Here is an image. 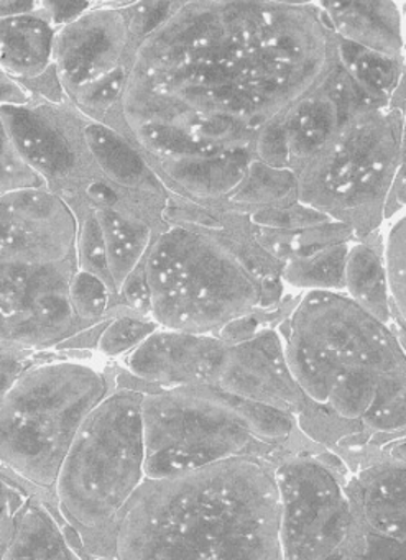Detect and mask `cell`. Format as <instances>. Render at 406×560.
I'll use <instances>...</instances> for the list:
<instances>
[{
    "label": "cell",
    "mask_w": 406,
    "mask_h": 560,
    "mask_svg": "<svg viewBox=\"0 0 406 560\" xmlns=\"http://www.w3.org/2000/svg\"><path fill=\"white\" fill-rule=\"evenodd\" d=\"M117 296H123L124 300H126L127 306L134 310V313L150 317V294L149 287H147L143 261L140 264V267L127 278L126 283L123 284Z\"/></svg>",
    "instance_id": "obj_37"
},
{
    "label": "cell",
    "mask_w": 406,
    "mask_h": 560,
    "mask_svg": "<svg viewBox=\"0 0 406 560\" xmlns=\"http://www.w3.org/2000/svg\"><path fill=\"white\" fill-rule=\"evenodd\" d=\"M232 395L255 399L281 409L300 406L301 389L294 382L280 339L271 330L229 343L216 385Z\"/></svg>",
    "instance_id": "obj_14"
},
{
    "label": "cell",
    "mask_w": 406,
    "mask_h": 560,
    "mask_svg": "<svg viewBox=\"0 0 406 560\" xmlns=\"http://www.w3.org/2000/svg\"><path fill=\"white\" fill-rule=\"evenodd\" d=\"M280 494L283 559H327L343 547L352 511L333 471L313 458H293L275 474Z\"/></svg>",
    "instance_id": "obj_9"
},
{
    "label": "cell",
    "mask_w": 406,
    "mask_h": 560,
    "mask_svg": "<svg viewBox=\"0 0 406 560\" xmlns=\"http://www.w3.org/2000/svg\"><path fill=\"white\" fill-rule=\"evenodd\" d=\"M47 15L54 24H68L90 9V0H45Z\"/></svg>",
    "instance_id": "obj_39"
},
{
    "label": "cell",
    "mask_w": 406,
    "mask_h": 560,
    "mask_svg": "<svg viewBox=\"0 0 406 560\" xmlns=\"http://www.w3.org/2000/svg\"><path fill=\"white\" fill-rule=\"evenodd\" d=\"M71 304L80 323L96 320L106 313L113 291L94 275L77 270L71 280Z\"/></svg>",
    "instance_id": "obj_31"
},
{
    "label": "cell",
    "mask_w": 406,
    "mask_h": 560,
    "mask_svg": "<svg viewBox=\"0 0 406 560\" xmlns=\"http://www.w3.org/2000/svg\"><path fill=\"white\" fill-rule=\"evenodd\" d=\"M360 501L363 520L373 534L406 542V462L363 475Z\"/></svg>",
    "instance_id": "obj_18"
},
{
    "label": "cell",
    "mask_w": 406,
    "mask_h": 560,
    "mask_svg": "<svg viewBox=\"0 0 406 560\" xmlns=\"http://www.w3.org/2000/svg\"><path fill=\"white\" fill-rule=\"evenodd\" d=\"M27 357L14 349L0 350V402L4 401L9 389L18 382L19 376L28 369Z\"/></svg>",
    "instance_id": "obj_38"
},
{
    "label": "cell",
    "mask_w": 406,
    "mask_h": 560,
    "mask_svg": "<svg viewBox=\"0 0 406 560\" xmlns=\"http://www.w3.org/2000/svg\"><path fill=\"white\" fill-rule=\"evenodd\" d=\"M317 8L337 38L402 58L403 19L395 0H317Z\"/></svg>",
    "instance_id": "obj_15"
},
{
    "label": "cell",
    "mask_w": 406,
    "mask_h": 560,
    "mask_svg": "<svg viewBox=\"0 0 406 560\" xmlns=\"http://www.w3.org/2000/svg\"><path fill=\"white\" fill-rule=\"evenodd\" d=\"M2 559H80L63 527L37 500H25L12 523L11 539Z\"/></svg>",
    "instance_id": "obj_20"
},
{
    "label": "cell",
    "mask_w": 406,
    "mask_h": 560,
    "mask_svg": "<svg viewBox=\"0 0 406 560\" xmlns=\"http://www.w3.org/2000/svg\"><path fill=\"white\" fill-rule=\"evenodd\" d=\"M254 159L257 156L252 150H239L208 159L169 160L163 162V170L182 191L195 198L216 199L231 196Z\"/></svg>",
    "instance_id": "obj_19"
},
{
    "label": "cell",
    "mask_w": 406,
    "mask_h": 560,
    "mask_svg": "<svg viewBox=\"0 0 406 560\" xmlns=\"http://www.w3.org/2000/svg\"><path fill=\"white\" fill-rule=\"evenodd\" d=\"M35 0H0V18L34 12Z\"/></svg>",
    "instance_id": "obj_43"
},
{
    "label": "cell",
    "mask_w": 406,
    "mask_h": 560,
    "mask_svg": "<svg viewBox=\"0 0 406 560\" xmlns=\"http://www.w3.org/2000/svg\"><path fill=\"white\" fill-rule=\"evenodd\" d=\"M78 270L86 271L100 278L113 294H116L113 278H111L109 265H107L106 244H104L103 229L97 219L96 209L88 212L86 218L80 224L77 244Z\"/></svg>",
    "instance_id": "obj_27"
},
{
    "label": "cell",
    "mask_w": 406,
    "mask_h": 560,
    "mask_svg": "<svg viewBox=\"0 0 406 560\" xmlns=\"http://www.w3.org/2000/svg\"><path fill=\"white\" fill-rule=\"evenodd\" d=\"M228 349L229 343L212 334L159 327L124 363L134 378L159 388L216 385Z\"/></svg>",
    "instance_id": "obj_12"
},
{
    "label": "cell",
    "mask_w": 406,
    "mask_h": 560,
    "mask_svg": "<svg viewBox=\"0 0 406 560\" xmlns=\"http://www.w3.org/2000/svg\"><path fill=\"white\" fill-rule=\"evenodd\" d=\"M54 22L48 15L0 18V70L18 78H37L54 60Z\"/></svg>",
    "instance_id": "obj_17"
},
{
    "label": "cell",
    "mask_w": 406,
    "mask_h": 560,
    "mask_svg": "<svg viewBox=\"0 0 406 560\" xmlns=\"http://www.w3.org/2000/svg\"><path fill=\"white\" fill-rule=\"evenodd\" d=\"M349 250L347 241H344L308 257L288 260L285 280L293 287L311 290H340L344 288Z\"/></svg>",
    "instance_id": "obj_26"
},
{
    "label": "cell",
    "mask_w": 406,
    "mask_h": 560,
    "mask_svg": "<svg viewBox=\"0 0 406 560\" xmlns=\"http://www.w3.org/2000/svg\"><path fill=\"white\" fill-rule=\"evenodd\" d=\"M283 350L303 395L339 418L366 421L406 393V355L392 327L334 290L301 300Z\"/></svg>",
    "instance_id": "obj_3"
},
{
    "label": "cell",
    "mask_w": 406,
    "mask_h": 560,
    "mask_svg": "<svg viewBox=\"0 0 406 560\" xmlns=\"http://www.w3.org/2000/svg\"><path fill=\"white\" fill-rule=\"evenodd\" d=\"M9 136L22 159L42 176H65L74 168V153L65 137L22 104H0Z\"/></svg>",
    "instance_id": "obj_16"
},
{
    "label": "cell",
    "mask_w": 406,
    "mask_h": 560,
    "mask_svg": "<svg viewBox=\"0 0 406 560\" xmlns=\"http://www.w3.org/2000/svg\"><path fill=\"white\" fill-rule=\"evenodd\" d=\"M390 211L392 214L396 208L406 206V140L403 139L402 156H399L398 170H396L395 179H393L392 189H390Z\"/></svg>",
    "instance_id": "obj_41"
},
{
    "label": "cell",
    "mask_w": 406,
    "mask_h": 560,
    "mask_svg": "<svg viewBox=\"0 0 406 560\" xmlns=\"http://www.w3.org/2000/svg\"><path fill=\"white\" fill-rule=\"evenodd\" d=\"M390 327H392L393 332H395L396 339H398L399 346H402L403 352H405L406 355V324L403 323L402 317L395 313V310H393V319Z\"/></svg>",
    "instance_id": "obj_45"
},
{
    "label": "cell",
    "mask_w": 406,
    "mask_h": 560,
    "mask_svg": "<svg viewBox=\"0 0 406 560\" xmlns=\"http://www.w3.org/2000/svg\"><path fill=\"white\" fill-rule=\"evenodd\" d=\"M140 399L136 389L109 392L68 451L54 491L61 513L78 530L116 526L146 480Z\"/></svg>",
    "instance_id": "obj_6"
},
{
    "label": "cell",
    "mask_w": 406,
    "mask_h": 560,
    "mask_svg": "<svg viewBox=\"0 0 406 560\" xmlns=\"http://www.w3.org/2000/svg\"><path fill=\"white\" fill-rule=\"evenodd\" d=\"M77 258L61 264H0V346H57L80 323L70 288Z\"/></svg>",
    "instance_id": "obj_10"
},
{
    "label": "cell",
    "mask_w": 406,
    "mask_h": 560,
    "mask_svg": "<svg viewBox=\"0 0 406 560\" xmlns=\"http://www.w3.org/2000/svg\"><path fill=\"white\" fill-rule=\"evenodd\" d=\"M159 327L152 317L140 316V314L116 317L104 327L96 350L106 357L127 355Z\"/></svg>",
    "instance_id": "obj_28"
},
{
    "label": "cell",
    "mask_w": 406,
    "mask_h": 560,
    "mask_svg": "<svg viewBox=\"0 0 406 560\" xmlns=\"http://www.w3.org/2000/svg\"><path fill=\"white\" fill-rule=\"evenodd\" d=\"M88 195L100 206H113L117 201L116 192L107 188V186L100 185V183H94L93 186H90Z\"/></svg>",
    "instance_id": "obj_44"
},
{
    "label": "cell",
    "mask_w": 406,
    "mask_h": 560,
    "mask_svg": "<svg viewBox=\"0 0 406 560\" xmlns=\"http://www.w3.org/2000/svg\"><path fill=\"white\" fill-rule=\"evenodd\" d=\"M344 288L349 296L376 319L392 324L393 306L385 264L367 245H356L347 255Z\"/></svg>",
    "instance_id": "obj_22"
},
{
    "label": "cell",
    "mask_w": 406,
    "mask_h": 560,
    "mask_svg": "<svg viewBox=\"0 0 406 560\" xmlns=\"http://www.w3.org/2000/svg\"><path fill=\"white\" fill-rule=\"evenodd\" d=\"M8 349H12V347L0 346V350H8Z\"/></svg>",
    "instance_id": "obj_49"
},
{
    "label": "cell",
    "mask_w": 406,
    "mask_h": 560,
    "mask_svg": "<svg viewBox=\"0 0 406 560\" xmlns=\"http://www.w3.org/2000/svg\"><path fill=\"white\" fill-rule=\"evenodd\" d=\"M255 156L267 165L290 168V150H288L283 120L268 124L262 130L255 142Z\"/></svg>",
    "instance_id": "obj_34"
},
{
    "label": "cell",
    "mask_w": 406,
    "mask_h": 560,
    "mask_svg": "<svg viewBox=\"0 0 406 560\" xmlns=\"http://www.w3.org/2000/svg\"><path fill=\"white\" fill-rule=\"evenodd\" d=\"M403 139L406 140V120H405V129H403Z\"/></svg>",
    "instance_id": "obj_48"
},
{
    "label": "cell",
    "mask_w": 406,
    "mask_h": 560,
    "mask_svg": "<svg viewBox=\"0 0 406 560\" xmlns=\"http://www.w3.org/2000/svg\"><path fill=\"white\" fill-rule=\"evenodd\" d=\"M339 65L320 8L189 0L142 38L127 73V124L162 162L252 150Z\"/></svg>",
    "instance_id": "obj_1"
},
{
    "label": "cell",
    "mask_w": 406,
    "mask_h": 560,
    "mask_svg": "<svg viewBox=\"0 0 406 560\" xmlns=\"http://www.w3.org/2000/svg\"><path fill=\"white\" fill-rule=\"evenodd\" d=\"M107 323L96 324L91 329L81 330V332L68 336L67 340H60L57 347L60 349H96L97 342H100L101 332Z\"/></svg>",
    "instance_id": "obj_42"
},
{
    "label": "cell",
    "mask_w": 406,
    "mask_h": 560,
    "mask_svg": "<svg viewBox=\"0 0 406 560\" xmlns=\"http://www.w3.org/2000/svg\"><path fill=\"white\" fill-rule=\"evenodd\" d=\"M150 317L165 329L212 334L264 304V283L228 247L176 225L146 258Z\"/></svg>",
    "instance_id": "obj_5"
},
{
    "label": "cell",
    "mask_w": 406,
    "mask_h": 560,
    "mask_svg": "<svg viewBox=\"0 0 406 560\" xmlns=\"http://www.w3.org/2000/svg\"><path fill=\"white\" fill-rule=\"evenodd\" d=\"M114 527L117 559H283L277 478L245 454L146 478Z\"/></svg>",
    "instance_id": "obj_2"
},
{
    "label": "cell",
    "mask_w": 406,
    "mask_h": 560,
    "mask_svg": "<svg viewBox=\"0 0 406 560\" xmlns=\"http://www.w3.org/2000/svg\"><path fill=\"white\" fill-rule=\"evenodd\" d=\"M109 395L103 372L81 362L31 365L0 402V465L55 490L81 425Z\"/></svg>",
    "instance_id": "obj_4"
},
{
    "label": "cell",
    "mask_w": 406,
    "mask_h": 560,
    "mask_svg": "<svg viewBox=\"0 0 406 560\" xmlns=\"http://www.w3.org/2000/svg\"><path fill=\"white\" fill-rule=\"evenodd\" d=\"M173 9V0H140L139 4L130 9L127 18L130 31L142 38L146 37L169 18Z\"/></svg>",
    "instance_id": "obj_35"
},
{
    "label": "cell",
    "mask_w": 406,
    "mask_h": 560,
    "mask_svg": "<svg viewBox=\"0 0 406 560\" xmlns=\"http://www.w3.org/2000/svg\"><path fill=\"white\" fill-rule=\"evenodd\" d=\"M257 329L258 320L252 314H247V316L237 317V319L225 324L222 329L218 330V336L225 343H237L254 337L257 334Z\"/></svg>",
    "instance_id": "obj_40"
},
{
    "label": "cell",
    "mask_w": 406,
    "mask_h": 560,
    "mask_svg": "<svg viewBox=\"0 0 406 560\" xmlns=\"http://www.w3.org/2000/svg\"><path fill=\"white\" fill-rule=\"evenodd\" d=\"M96 214L103 229L111 278L119 294L127 278L146 258L153 242L152 229L142 219L117 211L113 206H101Z\"/></svg>",
    "instance_id": "obj_21"
},
{
    "label": "cell",
    "mask_w": 406,
    "mask_h": 560,
    "mask_svg": "<svg viewBox=\"0 0 406 560\" xmlns=\"http://www.w3.org/2000/svg\"><path fill=\"white\" fill-rule=\"evenodd\" d=\"M290 198L298 199L297 173L267 165L258 159L252 160L241 185L229 196L234 205L260 208L288 205Z\"/></svg>",
    "instance_id": "obj_25"
},
{
    "label": "cell",
    "mask_w": 406,
    "mask_h": 560,
    "mask_svg": "<svg viewBox=\"0 0 406 560\" xmlns=\"http://www.w3.org/2000/svg\"><path fill=\"white\" fill-rule=\"evenodd\" d=\"M77 215L45 186L0 195V264L48 265L77 258Z\"/></svg>",
    "instance_id": "obj_11"
},
{
    "label": "cell",
    "mask_w": 406,
    "mask_h": 560,
    "mask_svg": "<svg viewBox=\"0 0 406 560\" xmlns=\"http://www.w3.org/2000/svg\"><path fill=\"white\" fill-rule=\"evenodd\" d=\"M274 2L285 5H294V8H303V5L314 4L316 0H274Z\"/></svg>",
    "instance_id": "obj_47"
},
{
    "label": "cell",
    "mask_w": 406,
    "mask_h": 560,
    "mask_svg": "<svg viewBox=\"0 0 406 560\" xmlns=\"http://www.w3.org/2000/svg\"><path fill=\"white\" fill-rule=\"evenodd\" d=\"M24 501V494L0 475V559L4 557L5 547L11 539L15 513Z\"/></svg>",
    "instance_id": "obj_36"
},
{
    "label": "cell",
    "mask_w": 406,
    "mask_h": 560,
    "mask_svg": "<svg viewBox=\"0 0 406 560\" xmlns=\"http://www.w3.org/2000/svg\"><path fill=\"white\" fill-rule=\"evenodd\" d=\"M392 455L399 462H406V439L393 445Z\"/></svg>",
    "instance_id": "obj_46"
},
{
    "label": "cell",
    "mask_w": 406,
    "mask_h": 560,
    "mask_svg": "<svg viewBox=\"0 0 406 560\" xmlns=\"http://www.w3.org/2000/svg\"><path fill=\"white\" fill-rule=\"evenodd\" d=\"M405 122L388 104L350 120L329 149L298 168V201L329 218L372 228L402 156Z\"/></svg>",
    "instance_id": "obj_7"
},
{
    "label": "cell",
    "mask_w": 406,
    "mask_h": 560,
    "mask_svg": "<svg viewBox=\"0 0 406 560\" xmlns=\"http://www.w3.org/2000/svg\"><path fill=\"white\" fill-rule=\"evenodd\" d=\"M129 21L116 11H84L55 35L54 60L61 83L77 94L120 67Z\"/></svg>",
    "instance_id": "obj_13"
},
{
    "label": "cell",
    "mask_w": 406,
    "mask_h": 560,
    "mask_svg": "<svg viewBox=\"0 0 406 560\" xmlns=\"http://www.w3.org/2000/svg\"><path fill=\"white\" fill-rule=\"evenodd\" d=\"M252 221L265 229L275 231H297V229L316 228V225L329 224L333 218L298 202V205L270 206L255 212Z\"/></svg>",
    "instance_id": "obj_32"
},
{
    "label": "cell",
    "mask_w": 406,
    "mask_h": 560,
    "mask_svg": "<svg viewBox=\"0 0 406 560\" xmlns=\"http://www.w3.org/2000/svg\"><path fill=\"white\" fill-rule=\"evenodd\" d=\"M146 478L173 477L244 455L257 438L234 399L218 386L142 393Z\"/></svg>",
    "instance_id": "obj_8"
},
{
    "label": "cell",
    "mask_w": 406,
    "mask_h": 560,
    "mask_svg": "<svg viewBox=\"0 0 406 560\" xmlns=\"http://www.w3.org/2000/svg\"><path fill=\"white\" fill-rule=\"evenodd\" d=\"M385 268L393 310L406 324V214L390 232L386 241Z\"/></svg>",
    "instance_id": "obj_30"
},
{
    "label": "cell",
    "mask_w": 406,
    "mask_h": 560,
    "mask_svg": "<svg viewBox=\"0 0 406 560\" xmlns=\"http://www.w3.org/2000/svg\"><path fill=\"white\" fill-rule=\"evenodd\" d=\"M88 149L113 182L139 188L152 179L149 168L126 140L103 124H90L84 130Z\"/></svg>",
    "instance_id": "obj_24"
},
{
    "label": "cell",
    "mask_w": 406,
    "mask_h": 560,
    "mask_svg": "<svg viewBox=\"0 0 406 560\" xmlns=\"http://www.w3.org/2000/svg\"><path fill=\"white\" fill-rule=\"evenodd\" d=\"M126 80V68L117 67L106 77L100 78V80L78 91V101L83 106L91 107V109H106V107L116 103L117 97L123 96Z\"/></svg>",
    "instance_id": "obj_33"
},
{
    "label": "cell",
    "mask_w": 406,
    "mask_h": 560,
    "mask_svg": "<svg viewBox=\"0 0 406 560\" xmlns=\"http://www.w3.org/2000/svg\"><path fill=\"white\" fill-rule=\"evenodd\" d=\"M337 57L347 73L373 97L390 103L403 77L402 58L388 57L336 37Z\"/></svg>",
    "instance_id": "obj_23"
},
{
    "label": "cell",
    "mask_w": 406,
    "mask_h": 560,
    "mask_svg": "<svg viewBox=\"0 0 406 560\" xmlns=\"http://www.w3.org/2000/svg\"><path fill=\"white\" fill-rule=\"evenodd\" d=\"M47 179L32 168L15 149L4 117L0 114V195L21 188L45 186Z\"/></svg>",
    "instance_id": "obj_29"
}]
</instances>
